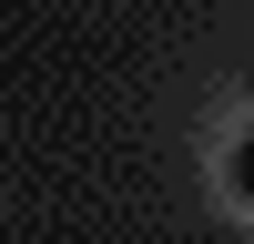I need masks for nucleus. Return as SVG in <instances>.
Instances as JSON below:
<instances>
[{
    "label": "nucleus",
    "mask_w": 254,
    "mask_h": 244,
    "mask_svg": "<svg viewBox=\"0 0 254 244\" xmlns=\"http://www.w3.org/2000/svg\"><path fill=\"white\" fill-rule=\"evenodd\" d=\"M234 193H244V203H254V132H244V142H234Z\"/></svg>",
    "instance_id": "obj_1"
}]
</instances>
